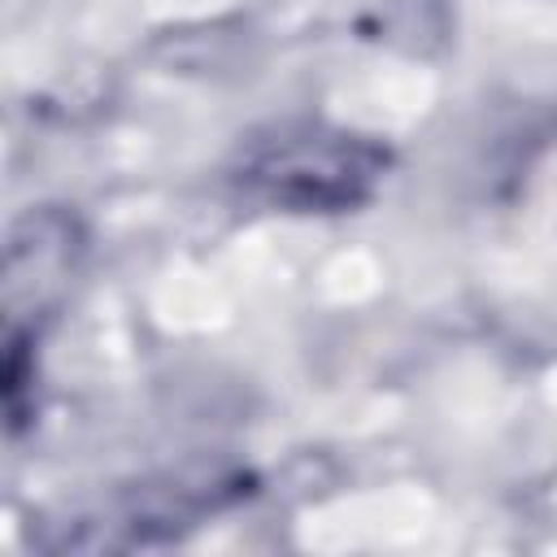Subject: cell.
Segmentation results:
<instances>
[{
	"mask_svg": "<svg viewBox=\"0 0 557 557\" xmlns=\"http://www.w3.org/2000/svg\"><path fill=\"white\" fill-rule=\"evenodd\" d=\"M387 157L348 131L335 126H274L265 139H252L239 161V183L270 205L300 213H331L366 200L383 178Z\"/></svg>",
	"mask_w": 557,
	"mask_h": 557,
	"instance_id": "6da1fadb",
	"label": "cell"
}]
</instances>
